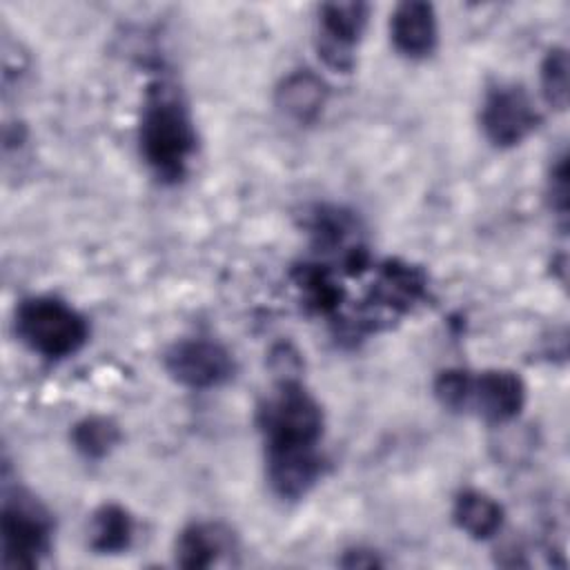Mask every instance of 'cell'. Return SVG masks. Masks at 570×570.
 Here are the masks:
<instances>
[{"label":"cell","instance_id":"9c48e42d","mask_svg":"<svg viewBox=\"0 0 570 570\" xmlns=\"http://www.w3.org/2000/svg\"><path fill=\"white\" fill-rule=\"evenodd\" d=\"M390 40L405 58H425L436 49L439 22L434 7L421 0H407L394 7L390 18Z\"/></svg>","mask_w":570,"mask_h":570},{"label":"cell","instance_id":"7c38bea8","mask_svg":"<svg viewBox=\"0 0 570 570\" xmlns=\"http://www.w3.org/2000/svg\"><path fill=\"white\" fill-rule=\"evenodd\" d=\"M454 523L472 539L494 537L503 525V508L481 490H463L454 499Z\"/></svg>","mask_w":570,"mask_h":570},{"label":"cell","instance_id":"6da1fadb","mask_svg":"<svg viewBox=\"0 0 570 570\" xmlns=\"http://www.w3.org/2000/svg\"><path fill=\"white\" fill-rule=\"evenodd\" d=\"M140 156L163 183L185 178L196 151V129L183 91L169 80H154L142 100L138 125Z\"/></svg>","mask_w":570,"mask_h":570},{"label":"cell","instance_id":"5bb4252c","mask_svg":"<svg viewBox=\"0 0 570 570\" xmlns=\"http://www.w3.org/2000/svg\"><path fill=\"white\" fill-rule=\"evenodd\" d=\"M134 519L118 503H105L91 514L89 548L100 554H120L131 546Z\"/></svg>","mask_w":570,"mask_h":570},{"label":"cell","instance_id":"3957f363","mask_svg":"<svg viewBox=\"0 0 570 570\" xmlns=\"http://www.w3.org/2000/svg\"><path fill=\"white\" fill-rule=\"evenodd\" d=\"M16 334L40 356L65 358L89 338L85 316L56 296H31L16 309Z\"/></svg>","mask_w":570,"mask_h":570},{"label":"cell","instance_id":"9a60e30c","mask_svg":"<svg viewBox=\"0 0 570 570\" xmlns=\"http://www.w3.org/2000/svg\"><path fill=\"white\" fill-rule=\"evenodd\" d=\"M120 439L122 434L118 423L100 414L85 416L71 428V443L87 459L107 456L120 443Z\"/></svg>","mask_w":570,"mask_h":570},{"label":"cell","instance_id":"5b68a950","mask_svg":"<svg viewBox=\"0 0 570 570\" xmlns=\"http://www.w3.org/2000/svg\"><path fill=\"white\" fill-rule=\"evenodd\" d=\"M163 363L167 374L189 390L218 387L236 372L232 352L212 338H183L165 352Z\"/></svg>","mask_w":570,"mask_h":570},{"label":"cell","instance_id":"7a4b0ae2","mask_svg":"<svg viewBox=\"0 0 570 570\" xmlns=\"http://www.w3.org/2000/svg\"><path fill=\"white\" fill-rule=\"evenodd\" d=\"M258 428L267 454L318 450L323 410L296 379L287 376L258 407Z\"/></svg>","mask_w":570,"mask_h":570},{"label":"cell","instance_id":"30bf717a","mask_svg":"<svg viewBox=\"0 0 570 570\" xmlns=\"http://www.w3.org/2000/svg\"><path fill=\"white\" fill-rule=\"evenodd\" d=\"M234 550V537L223 523H191L178 534L174 557L180 568H212Z\"/></svg>","mask_w":570,"mask_h":570},{"label":"cell","instance_id":"277c9868","mask_svg":"<svg viewBox=\"0 0 570 570\" xmlns=\"http://www.w3.org/2000/svg\"><path fill=\"white\" fill-rule=\"evenodd\" d=\"M53 521L27 492L16 490L2 501L0 552L4 568H33L49 552Z\"/></svg>","mask_w":570,"mask_h":570},{"label":"cell","instance_id":"2e32d148","mask_svg":"<svg viewBox=\"0 0 570 570\" xmlns=\"http://www.w3.org/2000/svg\"><path fill=\"white\" fill-rule=\"evenodd\" d=\"M541 94L552 109L568 107V53L563 47H552L541 62Z\"/></svg>","mask_w":570,"mask_h":570},{"label":"cell","instance_id":"8992f818","mask_svg":"<svg viewBox=\"0 0 570 570\" xmlns=\"http://www.w3.org/2000/svg\"><path fill=\"white\" fill-rule=\"evenodd\" d=\"M539 111L521 85H497L481 102V129L494 147H514L539 125Z\"/></svg>","mask_w":570,"mask_h":570},{"label":"cell","instance_id":"ba28073f","mask_svg":"<svg viewBox=\"0 0 570 570\" xmlns=\"http://www.w3.org/2000/svg\"><path fill=\"white\" fill-rule=\"evenodd\" d=\"M470 405L490 423L512 421L525 405V385L510 370H485L472 376Z\"/></svg>","mask_w":570,"mask_h":570},{"label":"cell","instance_id":"4fadbf2b","mask_svg":"<svg viewBox=\"0 0 570 570\" xmlns=\"http://www.w3.org/2000/svg\"><path fill=\"white\" fill-rule=\"evenodd\" d=\"M425 292V276L421 269L390 261L387 265L381 267L379 281L374 283V298L381 305H387L390 309H410L414 301H419Z\"/></svg>","mask_w":570,"mask_h":570},{"label":"cell","instance_id":"ac0fdd59","mask_svg":"<svg viewBox=\"0 0 570 570\" xmlns=\"http://www.w3.org/2000/svg\"><path fill=\"white\" fill-rule=\"evenodd\" d=\"M550 198H552V207L559 212V216L566 218V212H568V163H566V156H561L557 160V165L552 167Z\"/></svg>","mask_w":570,"mask_h":570},{"label":"cell","instance_id":"d6986e66","mask_svg":"<svg viewBox=\"0 0 570 570\" xmlns=\"http://www.w3.org/2000/svg\"><path fill=\"white\" fill-rule=\"evenodd\" d=\"M345 554H347V557L341 559V566H345V568H374V566H381V561L376 559V554L370 552V550L356 548V550H350V552H345Z\"/></svg>","mask_w":570,"mask_h":570},{"label":"cell","instance_id":"8fae6325","mask_svg":"<svg viewBox=\"0 0 570 570\" xmlns=\"http://www.w3.org/2000/svg\"><path fill=\"white\" fill-rule=\"evenodd\" d=\"M327 100L325 82L312 71H294L276 89V105L296 122H312Z\"/></svg>","mask_w":570,"mask_h":570},{"label":"cell","instance_id":"52a82bcc","mask_svg":"<svg viewBox=\"0 0 570 570\" xmlns=\"http://www.w3.org/2000/svg\"><path fill=\"white\" fill-rule=\"evenodd\" d=\"M365 2H325L318 9V56L336 71L354 67V49L365 31Z\"/></svg>","mask_w":570,"mask_h":570},{"label":"cell","instance_id":"e0dca14e","mask_svg":"<svg viewBox=\"0 0 570 570\" xmlns=\"http://www.w3.org/2000/svg\"><path fill=\"white\" fill-rule=\"evenodd\" d=\"M472 376L465 370H443L434 381V394L448 410H465L470 401Z\"/></svg>","mask_w":570,"mask_h":570}]
</instances>
